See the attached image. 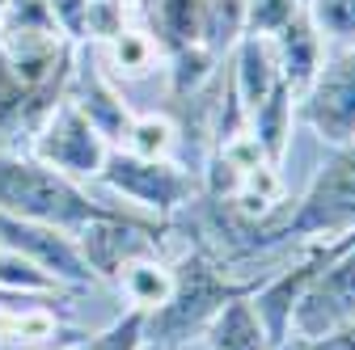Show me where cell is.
Here are the masks:
<instances>
[{
  "label": "cell",
  "instance_id": "3957f363",
  "mask_svg": "<svg viewBox=\"0 0 355 350\" xmlns=\"http://www.w3.org/2000/svg\"><path fill=\"white\" fill-rule=\"evenodd\" d=\"M351 232H355V144H343L322 156L309 186L279 215L271 241L279 249H292L304 241H338Z\"/></svg>",
  "mask_w": 355,
  "mask_h": 350
},
{
  "label": "cell",
  "instance_id": "484cf974",
  "mask_svg": "<svg viewBox=\"0 0 355 350\" xmlns=\"http://www.w3.org/2000/svg\"><path fill=\"white\" fill-rule=\"evenodd\" d=\"M47 350H64V346H47Z\"/></svg>",
  "mask_w": 355,
  "mask_h": 350
},
{
  "label": "cell",
  "instance_id": "52a82bcc",
  "mask_svg": "<svg viewBox=\"0 0 355 350\" xmlns=\"http://www.w3.org/2000/svg\"><path fill=\"white\" fill-rule=\"evenodd\" d=\"M26 152H34L42 165L60 169L64 178L98 182V173H102V165H106V152H110V140L64 98V102L47 114V122L34 131V140H30Z\"/></svg>",
  "mask_w": 355,
  "mask_h": 350
},
{
  "label": "cell",
  "instance_id": "e0dca14e",
  "mask_svg": "<svg viewBox=\"0 0 355 350\" xmlns=\"http://www.w3.org/2000/svg\"><path fill=\"white\" fill-rule=\"evenodd\" d=\"M119 148L136 152V156H153V160H173V152H178V122L169 114H161V110L131 114L127 136H123Z\"/></svg>",
  "mask_w": 355,
  "mask_h": 350
},
{
  "label": "cell",
  "instance_id": "83f0119b",
  "mask_svg": "<svg viewBox=\"0 0 355 350\" xmlns=\"http://www.w3.org/2000/svg\"><path fill=\"white\" fill-rule=\"evenodd\" d=\"M0 5H5V0H0Z\"/></svg>",
  "mask_w": 355,
  "mask_h": 350
},
{
  "label": "cell",
  "instance_id": "2e32d148",
  "mask_svg": "<svg viewBox=\"0 0 355 350\" xmlns=\"http://www.w3.org/2000/svg\"><path fill=\"white\" fill-rule=\"evenodd\" d=\"M245 34V0H199V47L225 59Z\"/></svg>",
  "mask_w": 355,
  "mask_h": 350
},
{
  "label": "cell",
  "instance_id": "ac0fdd59",
  "mask_svg": "<svg viewBox=\"0 0 355 350\" xmlns=\"http://www.w3.org/2000/svg\"><path fill=\"white\" fill-rule=\"evenodd\" d=\"M304 13L326 47H355V0H304Z\"/></svg>",
  "mask_w": 355,
  "mask_h": 350
},
{
  "label": "cell",
  "instance_id": "6da1fadb",
  "mask_svg": "<svg viewBox=\"0 0 355 350\" xmlns=\"http://www.w3.org/2000/svg\"><path fill=\"white\" fill-rule=\"evenodd\" d=\"M131 207L106 194L98 182L64 178L60 169L42 165L26 148H0V215L51 224L64 232H80L102 215H127Z\"/></svg>",
  "mask_w": 355,
  "mask_h": 350
},
{
  "label": "cell",
  "instance_id": "8992f818",
  "mask_svg": "<svg viewBox=\"0 0 355 350\" xmlns=\"http://www.w3.org/2000/svg\"><path fill=\"white\" fill-rule=\"evenodd\" d=\"M165 232H169V220L127 211V215H102V220L85 224L76 232V245L89 261V270H94V279L114 287L123 266H131L140 257H153V253L165 257Z\"/></svg>",
  "mask_w": 355,
  "mask_h": 350
},
{
  "label": "cell",
  "instance_id": "5bb4252c",
  "mask_svg": "<svg viewBox=\"0 0 355 350\" xmlns=\"http://www.w3.org/2000/svg\"><path fill=\"white\" fill-rule=\"evenodd\" d=\"M245 127H250V136L262 144L266 160L279 165V156H284V148L292 140V127H296V93L288 89V84H279L262 106H254L245 114Z\"/></svg>",
  "mask_w": 355,
  "mask_h": 350
},
{
  "label": "cell",
  "instance_id": "8fae6325",
  "mask_svg": "<svg viewBox=\"0 0 355 350\" xmlns=\"http://www.w3.org/2000/svg\"><path fill=\"white\" fill-rule=\"evenodd\" d=\"M271 51H275V64H279V76L292 93H300L309 80H313V72L322 68L326 59V42L318 34V26L309 21V13L300 9L279 34H271Z\"/></svg>",
  "mask_w": 355,
  "mask_h": 350
},
{
  "label": "cell",
  "instance_id": "5b68a950",
  "mask_svg": "<svg viewBox=\"0 0 355 350\" xmlns=\"http://www.w3.org/2000/svg\"><path fill=\"white\" fill-rule=\"evenodd\" d=\"M296 122L326 144H355V47H326L322 68L296 93Z\"/></svg>",
  "mask_w": 355,
  "mask_h": 350
},
{
  "label": "cell",
  "instance_id": "7c38bea8",
  "mask_svg": "<svg viewBox=\"0 0 355 350\" xmlns=\"http://www.w3.org/2000/svg\"><path fill=\"white\" fill-rule=\"evenodd\" d=\"M98 47V59L106 68V76L119 84V89H127V84H136V80H148L153 72H161V47H157V38L144 30V26H127L119 30L114 38L106 42H94Z\"/></svg>",
  "mask_w": 355,
  "mask_h": 350
},
{
  "label": "cell",
  "instance_id": "7a4b0ae2",
  "mask_svg": "<svg viewBox=\"0 0 355 350\" xmlns=\"http://www.w3.org/2000/svg\"><path fill=\"white\" fill-rule=\"evenodd\" d=\"M169 266H173V291L161 308L144 313V346L182 350L207 333V325L220 317L225 304L250 295L245 283H237L216 257H207L195 245H182L169 257Z\"/></svg>",
  "mask_w": 355,
  "mask_h": 350
},
{
  "label": "cell",
  "instance_id": "4fadbf2b",
  "mask_svg": "<svg viewBox=\"0 0 355 350\" xmlns=\"http://www.w3.org/2000/svg\"><path fill=\"white\" fill-rule=\"evenodd\" d=\"M114 291H119V300L127 304L131 313L161 308V304L169 300V291H173V266H169V257L153 253V257H140V261H131V266H123V275L114 279Z\"/></svg>",
  "mask_w": 355,
  "mask_h": 350
},
{
  "label": "cell",
  "instance_id": "ba28073f",
  "mask_svg": "<svg viewBox=\"0 0 355 350\" xmlns=\"http://www.w3.org/2000/svg\"><path fill=\"white\" fill-rule=\"evenodd\" d=\"M347 321H355V245H347L309 279V287L300 291L292 308V338L318 342L343 329Z\"/></svg>",
  "mask_w": 355,
  "mask_h": 350
},
{
  "label": "cell",
  "instance_id": "9a60e30c",
  "mask_svg": "<svg viewBox=\"0 0 355 350\" xmlns=\"http://www.w3.org/2000/svg\"><path fill=\"white\" fill-rule=\"evenodd\" d=\"M199 342L207 350H271V338L262 333V325L250 308V295H237L233 304H225Z\"/></svg>",
  "mask_w": 355,
  "mask_h": 350
},
{
  "label": "cell",
  "instance_id": "d4e9b609",
  "mask_svg": "<svg viewBox=\"0 0 355 350\" xmlns=\"http://www.w3.org/2000/svg\"><path fill=\"white\" fill-rule=\"evenodd\" d=\"M182 350H207V346H203V342H191V346H182Z\"/></svg>",
  "mask_w": 355,
  "mask_h": 350
},
{
  "label": "cell",
  "instance_id": "9c48e42d",
  "mask_svg": "<svg viewBox=\"0 0 355 350\" xmlns=\"http://www.w3.org/2000/svg\"><path fill=\"white\" fill-rule=\"evenodd\" d=\"M0 245L21 253L26 261L42 275H51L60 287H94V270L76 245L72 232L51 228V224H34V220H17V215H0Z\"/></svg>",
  "mask_w": 355,
  "mask_h": 350
},
{
  "label": "cell",
  "instance_id": "603a6c76",
  "mask_svg": "<svg viewBox=\"0 0 355 350\" xmlns=\"http://www.w3.org/2000/svg\"><path fill=\"white\" fill-rule=\"evenodd\" d=\"M309 350H355V321H347L343 329H334L318 342H309Z\"/></svg>",
  "mask_w": 355,
  "mask_h": 350
},
{
  "label": "cell",
  "instance_id": "f1b7e54d",
  "mask_svg": "<svg viewBox=\"0 0 355 350\" xmlns=\"http://www.w3.org/2000/svg\"><path fill=\"white\" fill-rule=\"evenodd\" d=\"M300 5H304V0H300Z\"/></svg>",
  "mask_w": 355,
  "mask_h": 350
},
{
  "label": "cell",
  "instance_id": "ffe728a7",
  "mask_svg": "<svg viewBox=\"0 0 355 350\" xmlns=\"http://www.w3.org/2000/svg\"><path fill=\"white\" fill-rule=\"evenodd\" d=\"M304 5L300 0H245V34H258V38H271L279 34Z\"/></svg>",
  "mask_w": 355,
  "mask_h": 350
},
{
  "label": "cell",
  "instance_id": "7402d4cb",
  "mask_svg": "<svg viewBox=\"0 0 355 350\" xmlns=\"http://www.w3.org/2000/svg\"><path fill=\"white\" fill-rule=\"evenodd\" d=\"M60 30L72 38V42H85V30H89V0H47Z\"/></svg>",
  "mask_w": 355,
  "mask_h": 350
},
{
  "label": "cell",
  "instance_id": "cb8c5ba5",
  "mask_svg": "<svg viewBox=\"0 0 355 350\" xmlns=\"http://www.w3.org/2000/svg\"><path fill=\"white\" fill-rule=\"evenodd\" d=\"M271 350H309V342H300V338H284V342L271 346Z\"/></svg>",
  "mask_w": 355,
  "mask_h": 350
},
{
  "label": "cell",
  "instance_id": "4316f807",
  "mask_svg": "<svg viewBox=\"0 0 355 350\" xmlns=\"http://www.w3.org/2000/svg\"><path fill=\"white\" fill-rule=\"evenodd\" d=\"M144 350H157V346H144Z\"/></svg>",
  "mask_w": 355,
  "mask_h": 350
},
{
  "label": "cell",
  "instance_id": "30bf717a",
  "mask_svg": "<svg viewBox=\"0 0 355 350\" xmlns=\"http://www.w3.org/2000/svg\"><path fill=\"white\" fill-rule=\"evenodd\" d=\"M225 64H229L233 93H237V102H241L245 114H250L254 106H262V102L284 84L279 64H275V51H271V38L241 34V38H237V47L225 55Z\"/></svg>",
  "mask_w": 355,
  "mask_h": 350
},
{
  "label": "cell",
  "instance_id": "277c9868",
  "mask_svg": "<svg viewBox=\"0 0 355 350\" xmlns=\"http://www.w3.org/2000/svg\"><path fill=\"white\" fill-rule=\"evenodd\" d=\"M98 186L106 194H114L119 203H127L131 211L153 215V220H173L182 207H191L199 199V178L191 169H182L178 160L136 156L127 148H110L106 152Z\"/></svg>",
  "mask_w": 355,
  "mask_h": 350
},
{
  "label": "cell",
  "instance_id": "d6986e66",
  "mask_svg": "<svg viewBox=\"0 0 355 350\" xmlns=\"http://www.w3.org/2000/svg\"><path fill=\"white\" fill-rule=\"evenodd\" d=\"M64 350H144V313H123L119 321H110L98 333H85L76 342H68Z\"/></svg>",
  "mask_w": 355,
  "mask_h": 350
},
{
  "label": "cell",
  "instance_id": "44dd1931",
  "mask_svg": "<svg viewBox=\"0 0 355 350\" xmlns=\"http://www.w3.org/2000/svg\"><path fill=\"white\" fill-rule=\"evenodd\" d=\"M0 287H13V291H60V283L51 275H42L34 261H26L21 253L0 245Z\"/></svg>",
  "mask_w": 355,
  "mask_h": 350
}]
</instances>
